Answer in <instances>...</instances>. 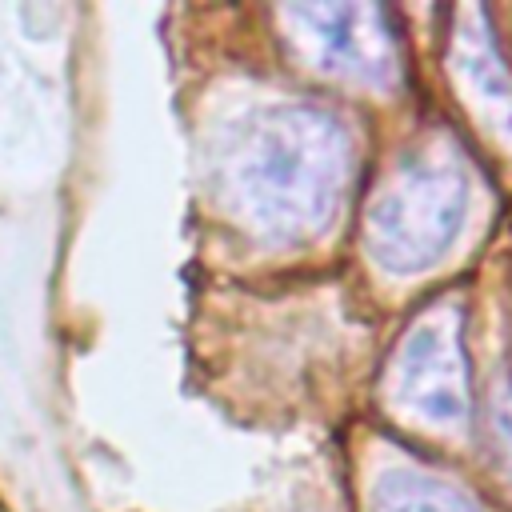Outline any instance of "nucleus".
Masks as SVG:
<instances>
[{"mask_svg": "<svg viewBox=\"0 0 512 512\" xmlns=\"http://www.w3.org/2000/svg\"><path fill=\"white\" fill-rule=\"evenodd\" d=\"M452 80L468 112L512 148V68L488 32V16L476 8L456 12V36L448 52Z\"/></svg>", "mask_w": 512, "mask_h": 512, "instance_id": "nucleus-5", "label": "nucleus"}, {"mask_svg": "<svg viewBox=\"0 0 512 512\" xmlns=\"http://www.w3.org/2000/svg\"><path fill=\"white\" fill-rule=\"evenodd\" d=\"M488 428H492V444H496V456H500V468L512 484V380H500L492 388V400H488Z\"/></svg>", "mask_w": 512, "mask_h": 512, "instance_id": "nucleus-7", "label": "nucleus"}, {"mask_svg": "<svg viewBox=\"0 0 512 512\" xmlns=\"http://www.w3.org/2000/svg\"><path fill=\"white\" fill-rule=\"evenodd\" d=\"M472 180L448 136L416 144L372 192L364 212V244L388 272H420L436 264L464 228Z\"/></svg>", "mask_w": 512, "mask_h": 512, "instance_id": "nucleus-2", "label": "nucleus"}, {"mask_svg": "<svg viewBox=\"0 0 512 512\" xmlns=\"http://www.w3.org/2000/svg\"><path fill=\"white\" fill-rule=\"evenodd\" d=\"M388 404L432 432H456L472 416V376L460 336V312L452 304H436L420 312L400 336L388 372H384Z\"/></svg>", "mask_w": 512, "mask_h": 512, "instance_id": "nucleus-3", "label": "nucleus"}, {"mask_svg": "<svg viewBox=\"0 0 512 512\" xmlns=\"http://www.w3.org/2000/svg\"><path fill=\"white\" fill-rule=\"evenodd\" d=\"M276 16L288 48L324 76L388 84L400 72V32L380 4H288Z\"/></svg>", "mask_w": 512, "mask_h": 512, "instance_id": "nucleus-4", "label": "nucleus"}, {"mask_svg": "<svg viewBox=\"0 0 512 512\" xmlns=\"http://www.w3.org/2000/svg\"><path fill=\"white\" fill-rule=\"evenodd\" d=\"M372 512H476V504L448 480L392 468L372 484Z\"/></svg>", "mask_w": 512, "mask_h": 512, "instance_id": "nucleus-6", "label": "nucleus"}, {"mask_svg": "<svg viewBox=\"0 0 512 512\" xmlns=\"http://www.w3.org/2000/svg\"><path fill=\"white\" fill-rule=\"evenodd\" d=\"M352 180V136L316 104H268L224 132L216 188L224 208L260 240L320 236Z\"/></svg>", "mask_w": 512, "mask_h": 512, "instance_id": "nucleus-1", "label": "nucleus"}]
</instances>
